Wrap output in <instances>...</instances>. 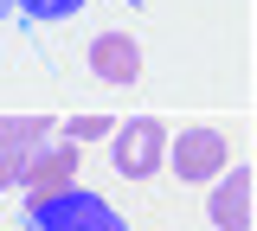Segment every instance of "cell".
<instances>
[{
	"mask_svg": "<svg viewBox=\"0 0 257 231\" xmlns=\"http://www.w3.org/2000/svg\"><path fill=\"white\" fill-rule=\"evenodd\" d=\"M251 193H257V173L251 167H225V180L212 186V199H206V218L219 231H251Z\"/></svg>",
	"mask_w": 257,
	"mask_h": 231,
	"instance_id": "obj_6",
	"label": "cell"
},
{
	"mask_svg": "<svg viewBox=\"0 0 257 231\" xmlns=\"http://www.w3.org/2000/svg\"><path fill=\"white\" fill-rule=\"evenodd\" d=\"M84 0H20V13H32V20H71Z\"/></svg>",
	"mask_w": 257,
	"mask_h": 231,
	"instance_id": "obj_8",
	"label": "cell"
},
{
	"mask_svg": "<svg viewBox=\"0 0 257 231\" xmlns=\"http://www.w3.org/2000/svg\"><path fill=\"white\" fill-rule=\"evenodd\" d=\"M39 231H128V218H116V205L90 186H71V193L45 199V205H32L26 212Z\"/></svg>",
	"mask_w": 257,
	"mask_h": 231,
	"instance_id": "obj_1",
	"label": "cell"
},
{
	"mask_svg": "<svg viewBox=\"0 0 257 231\" xmlns=\"http://www.w3.org/2000/svg\"><path fill=\"white\" fill-rule=\"evenodd\" d=\"M52 141V116H0V193L20 186L26 161Z\"/></svg>",
	"mask_w": 257,
	"mask_h": 231,
	"instance_id": "obj_5",
	"label": "cell"
},
{
	"mask_svg": "<svg viewBox=\"0 0 257 231\" xmlns=\"http://www.w3.org/2000/svg\"><path fill=\"white\" fill-rule=\"evenodd\" d=\"M161 167H174L180 180H219L225 167H231V148H225L219 129H180L167 141V161Z\"/></svg>",
	"mask_w": 257,
	"mask_h": 231,
	"instance_id": "obj_3",
	"label": "cell"
},
{
	"mask_svg": "<svg viewBox=\"0 0 257 231\" xmlns=\"http://www.w3.org/2000/svg\"><path fill=\"white\" fill-rule=\"evenodd\" d=\"M90 71L103 84H135L142 77V45L128 33H96L90 39Z\"/></svg>",
	"mask_w": 257,
	"mask_h": 231,
	"instance_id": "obj_7",
	"label": "cell"
},
{
	"mask_svg": "<svg viewBox=\"0 0 257 231\" xmlns=\"http://www.w3.org/2000/svg\"><path fill=\"white\" fill-rule=\"evenodd\" d=\"M109 154H116V173L122 180H148L167 161V129L155 116H128L122 129H109Z\"/></svg>",
	"mask_w": 257,
	"mask_h": 231,
	"instance_id": "obj_2",
	"label": "cell"
},
{
	"mask_svg": "<svg viewBox=\"0 0 257 231\" xmlns=\"http://www.w3.org/2000/svg\"><path fill=\"white\" fill-rule=\"evenodd\" d=\"M109 129H116L109 116H71V122H64V135H71V141H96V135H109Z\"/></svg>",
	"mask_w": 257,
	"mask_h": 231,
	"instance_id": "obj_9",
	"label": "cell"
},
{
	"mask_svg": "<svg viewBox=\"0 0 257 231\" xmlns=\"http://www.w3.org/2000/svg\"><path fill=\"white\" fill-rule=\"evenodd\" d=\"M77 167H84V161H77V141H64V148L45 141V148L26 161V173H20V186H26V212H32V205H45V199H58V193H71V186H77Z\"/></svg>",
	"mask_w": 257,
	"mask_h": 231,
	"instance_id": "obj_4",
	"label": "cell"
},
{
	"mask_svg": "<svg viewBox=\"0 0 257 231\" xmlns=\"http://www.w3.org/2000/svg\"><path fill=\"white\" fill-rule=\"evenodd\" d=\"M7 7H13V0H0V13H7Z\"/></svg>",
	"mask_w": 257,
	"mask_h": 231,
	"instance_id": "obj_10",
	"label": "cell"
}]
</instances>
